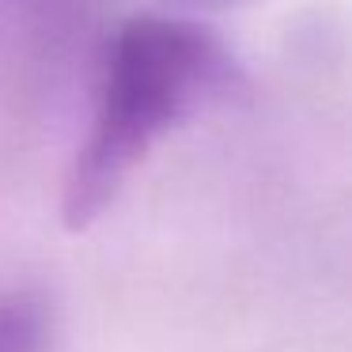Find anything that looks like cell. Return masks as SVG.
I'll return each instance as SVG.
<instances>
[{"label":"cell","instance_id":"6da1fadb","mask_svg":"<svg viewBox=\"0 0 352 352\" xmlns=\"http://www.w3.org/2000/svg\"><path fill=\"white\" fill-rule=\"evenodd\" d=\"M239 80L243 72L212 31L163 16L129 19L107 50L99 114L69 175V228L91 223L170 125L205 99L235 91Z\"/></svg>","mask_w":352,"mask_h":352},{"label":"cell","instance_id":"7a4b0ae2","mask_svg":"<svg viewBox=\"0 0 352 352\" xmlns=\"http://www.w3.org/2000/svg\"><path fill=\"white\" fill-rule=\"evenodd\" d=\"M50 318L34 296L0 299V352H46Z\"/></svg>","mask_w":352,"mask_h":352}]
</instances>
